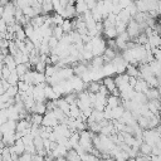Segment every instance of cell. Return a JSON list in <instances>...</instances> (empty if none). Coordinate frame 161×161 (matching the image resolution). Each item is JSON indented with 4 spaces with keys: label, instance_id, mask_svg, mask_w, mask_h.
<instances>
[{
    "label": "cell",
    "instance_id": "cell-11",
    "mask_svg": "<svg viewBox=\"0 0 161 161\" xmlns=\"http://www.w3.org/2000/svg\"><path fill=\"white\" fill-rule=\"evenodd\" d=\"M146 96H147L148 101L160 99V97H161V94H160V92H158V89H157V88H150V89H148V92L146 93Z\"/></svg>",
    "mask_w": 161,
    "mask_h": 161
},
{
    "label": "cell",
    "instance_id": "cell-22",
    "mask_svg": "<svg viewBox=\"0 0 161 161\" xmlns=\"http://www.w3.org/2000/svg\"><path fill=\"white\" fill-rule=\"evenodd\" d=\"M18 161H33V155L29 152H24L23 155L19 156Z\"/></svg>",
    "mask_w": 161,
    "mask_h": 161
},
{
    "label": "cell",
    "instance_id": "cell-4",
    "mask_svg": "<svg viewBox=\"0 0 161 161\" xmlns=\"http://www.w3.org/2000/svg\"><path fill=\"white\" fill-rule=\"evenodd\" d=\"M102 83H103V86L107 88V91L109 93H112L114 89H117V86L114 83V78H112V77H104Z\"/></svg>",
    "mask_w": 161,
    "mask_h": 161
},
{
    "label": "cell",
    "instance_id": "cell-23",
    "mask_svg": "<svg viewBox=\"0 0 161 161\" xmlns=\"http://www.w3.org/2000/svg\"><path fill=\"white\" fill-rule=\"evenodd\" d=\"M8 31V24L5 23V20L0 19V33H6Z\"/></svg>",
    "mask_w": 161,
    "mask_h": 161
},
{
    "label": "cell",
    "instance_id": "cell-16",
    "mask_svg": "<svg viewBox=\"0 0 161 161\" xmlns=\"http://www.w3.org/2000/svg\"><path fill=\"white\" fill-rule=\"evenodd\" d=\"M62 29L64 31V34H69L73 31V25H72V20L69 19H64L63 24H62Z\"/></svg>",
    "mask_w": 161,
    "mask_h": 161
},
{
    "label": "cell",
    "instance_id": "cell-3",
    "mask_svg": "<svg viewBox=\"0 0 161 161\" xmlns=\"http://www.w3.org/2000/svg\"><path fill=\"white\" fill-rule=\"evenodd\" d=\"M47 16H48V15H36V16H34V18L30 19V24H31L35 29H39L42 25L45 24Z\"/></svg>",
    "mask_w": 161,
    "mask_h": 161
},
{
    "label": "cell",
    "instance_id": "cell-18",
    "mask_svg": "<svg viewBox=\"0 0 161 161\" xmlns=\"http://www.w3.org/2000/svg\"><path fill=\"white\" fill-rule=\"evenodd\" d=\"M50 16H52V21H53V25H60V26H62V24H63V21H64V18H63L60 14H58V13H54V14H52Z\"/></svg>",
    "mask_w": 161,
    "mask_h": 161
},
{
    "label": "cell",
    "instance_id": "cell-12",
    "mask_svg": "<svg viewBox=\"0 0 161 161\" xmlns=\"http://www.w3.org/2000/svg\"><path fill=\"white\" fill-rule=\"evenodd\" d=\"M58 70H59V67H58V65H53V64H52V65H47L44 74H45L47 78H50V77H53Z\"/></svg>",
    "mask_w": 161,
    "mask_h": 161
},
{
    "label": "cell",
    "instance_id": "cell-30",
    "mask_svg": "<svg viewBox=\"0 0 161 161\" xmlns=\"http://www.w3.org/2000/svg\"><path fill=\"white\" fill-rule=\"evenodd\" d=\"M157 24H158V26H160V34H161V18H160V20L157 21Z\"/></svg>",
    "mask_w": 161,
    "mask_h": 161
},
{
    "label": "cell",
    "instance_id": "cell-28",
    "mask_svg": "<svg viewBox=\"0 0 161 161\" xmlns=\"http://www.w3.org/2000/svg\"><path fill=\"white\" fill-rule=\"evenodd\" d=\"M10 3V0H0V5L1 6H5L6 4H9Z\"/></svg>",
    "mask_w": 161,
    "mask_h": 161
},
{
    "label": "cell",
    "instance_id": "cell-31",
    "mask_svg": "<svg viewBox=\"0 0 161 161\" xmlns=\"http://www.w3.org/2000/svg\"><path fill=\"white\" fill-rule=\"evenodd\" d=\"M35 1H36V3H39V4H43V1H44V0H35Z\"/></svg>",
    "mask_w": 161,
    "mask_h": 161
},
{
    "label": "cell",
    "instance_id": "cell-24",
    "mask_svg": "<svg viewBox=\"0 0 161 161\" xmlns=\"http://www.w3.org/2000/svg\"><path fill=\"white\" fill-rule=\"evenodd\" d=\"M84 1H86V4H87V6H88L89 10L94 9L96 5H97V1H96V0H84Z\"/></svg>",
    "mask_w": 161,
    "mask_h": 161
},
{
    "label": "cell",
    "instance_id": "cell-19",
    "mask_svg": "<svg viewBox=\"0 0 161 161\" xmlns=\"http://www.w3.org/2000/svg\"><path fill=\"white\" fill-rule=\"evenodd\" d=\"M45 68H47V63H45L44 60L40 59V60L35 64L34 70H36V72H39V73H44V72H45Z\"/></svg>",
    "mask_w": 161,
    "mask_h": 161
},
{
    "label": "cell",
    "instance_id": "cell-17",
    "mask_svg": "<svg viewBox=\"0 0 161 161\" xmlns=\"http://www.w3.org/2000/svg\"><path fill=\"white\" fill-rule=\"evenodd\" d=\"M53 36L57 38L58 40H60L64 36V31L60 25H53Z\"/></svg>",
    "mask_w": 161,
    "mask_h": 161
},
{
    "label": "cell",
    "instance_id": "cell-13",
    "mask_svg": "<svg viewBox=\"0 0 161 161\" xmlns=\"http://www.w3.org/2000/svg\"><path fill=\"white\" fill-rule=\"evenodd\" d=\"M126 109L122 106H118L116 108H112V119H119Z\"/></svg>",
    "mask_w": 161,
    "mask_h": 161
},
{
    "label": "cell",
    "instance_id": "cell-5",
    "mask_svg": "<svg viewBox=\"0 0 161 161\" xmlns=\"http://www.w3.org/2000/svg\"><path fill=\"white\" fill-rule=\"evenodd\" d=\"M121 104H122V99H121L119 97L112 96V94H109V96L107 97V107H109V108H116V107H118V106H121Z\"/></svg>",
    "mask_w": 161,
    "mask_h": 161
},
{
    "label": "cell",
    "instance_id": "cell-9",
    "mask_svg": "<svg viewBox=\"0 0 161 161\" xmlns=\"http://www.w3.org/2000/svg\"><path fill=\"white\" fill-rule=\"evenodd\" d=\"M150 119L145 116H138L137 117V125L141 130H150Z\"/></svg>",
    "mask_w": 161,
    "mask_h": 161
},
{
    "label": "cell",
    "instance_id": "cell-2",
    "mask_svg": "<svg viewBox=\"0 0 161 161\" xmlns=\"http://www.w3.org/2000/svg\"><path fill=\"white\" fill-rule=\"evenodd\" d=\"M29 113H38V114H45L47 113V106L45 102H35L34 106L31 107V109L29 111Z\"/></svg>",
    "mask_w": 161,
    "mask_h": 161
},
{
    "label": "cell",
    "instance_id": "cell-25",
    "mask_svg": "<svg viewBox=\"0 0 161 161\" xmlns=\"http://www.w3.org/2000/svg\"><path fill=\"white\" fill-rule=\"evenodd\" d=\"M136 83H137V78H135V77H130V78H128V86H130L131 88H135Z\"/></svg>",
    "mask_w": 161,
    "mask_h": 161
},
{
    "label": "cell",
    "instance_id": "cell-27",
    "mask_svg": "<svg viewBox=\"0 0 161 161\" xmlns=\"http://www.w3.org/2000/svg\"><path fill=\"white\" fill-rule=\"evenodd\" d=\"M60 1V5L63 6V8H65L67 5H68V3H69V0H59Z\"/></svg>",
    "mask_w": 161,
    "mask_h": 161
},
{
    "label": "cell",
    "instance_id": "cell-7",
    "mask_svg": "<svg viewBox=\"0 0 161 161\" xmlns=\"http://www.w3.org/2000/svg\"><path fill=\"white\" fill-rule=\"evenodd\" d=\"M74 6H75V10H77V14H78V15H82V14H84L86 11L89 10L84 0H77L75 4H74Z\"/></svg>",
    "mask_w": 161,
    "mask_h": 161
},
{
    "label": "cell",
    "instance_id": "cell-1",
    "mask_svg": "<svg viewBox=\"0 0 161 161\" xmlns=\"http://www.w3.org/2000/svg\"><path fill=\"white\" fill-rule=\"evenodd\" d=\"M101 87H102V82H99V80H91L89 83H86V89H87V92H88V93H92V94L99 93Z\"/></svg>",
    "mask_w": 161,
    "mask_h": 161
},
{
    "label": "cell",
    "instance_id": "cell-21",
    "mask_svg": "<svg viewBox=\"0 0 161 161\" xmlns=\"http://www.w3.org/2000/svg\"><path fill=\"white\" fill-rule=\"evenodd\" d=\"M6 93H8L11 98H14V97L19 93V89H18V87H16V86H10V87L8 88V91H6Z\"/></svg>",
    "mask_w": 161,
    "mask_h": 161
},
{
    "label": "cell",
    "instance_id": "cell-15",
    "mask_svg": "<svg viewBox=\"0 0 161 161\" xmlns=\"http://www.w3.org/2000/svg\"><path fill=\"white\" fill-rule=\"evenodd\" d=\"M43 114H38V113H31L30 116V122L31 125H36V126H42L43 123Z\"/></svg>",
    "mask_w": 161,
    "mask_h": 161
},
{
    "label": "cell",
    "instance_id": "cell-14",
    "mask_svg": "<svg viewBox=\"0 0 161 161\" xmlns=\"http://www.w3.org/2000/svg\"><path fill=\"white\" fill-rule=\"evenodd\" d=\"M6 80L9 82L10 86H16V84H18V82L20 80V78H19V75H18V73H16L15 69L11 70V73H10V75H9V78H8Z\"/></svg>",
    "mask_w": 161,
    "mask_h": 161
},
{
    "label": "cell",
    "instance_id": "cell-26",
    "mask_svg": "<svg viewBox=\"0 0 161 161\" xmlns=\"http://www.w3.org/2000/svg\"><path fill=\"white\" fill-rule=\"evenodd\" d=\"M33 161H44V156H40L38 153L33 155Z\"/></svg>",
    "mask_w": 161,
    "mask_h": 161
},
{
    "label": "cell",
    "instance_id": "cell-6",
    "mask_svg": "<svg viewBox=\"0 0 161 161\" xmlns=\"http://www.w3.org/2000/svg\"><path fill=\"white\" fill-rule=\"evenodd\" d=\"M54 10L52 0H44L42 4V15H50V13Z\"/></svg>",
    "mask_w": 161,
    "mask_h": 161
},
{
    "label": "cell",
    "instance_id": "cell-10",
    "mask_svg": "<svg viewBox=\"0 0 161 161\" xmlns=\"http://www.w3.org/2000/svg\"><path fill=\"white\" fill-rule=\"evenodd\" d=\"M140 153L143 156H152V146L147 142H142L140 146Z\"/></svg>",
    "mask_w": 161,
    "mask_h": 161
},
{
    "label": "cell",
    "instance_id": "cell-8",
    "mask_svg": "<svg viewBox=\"0 0 161 161\" xmlns=\"http://www.w3.org/2000/svg\"><path fill=\"white\" fill-rule=\"evenodd\" d=\"M126 74L128 77H135V78H138L140 77V70L136 65L133 64H128L127 68H126Z\"/></svg>",
    "mask_w": 161,
    "mask_h": 161
},
{
    "label": "cell",
    "instance_id": "cell-20",
    "mask_svg": "<svg viewBox=\"0 0 161 161\" xmlns=\"http://www.w3.org/2000/svg\"><path fill=\"white\" fill-rule=\"evenodd\" d=\"M48 44H49V48H50V50H54V49L58 47V44H59V40H58L57 38H54V36H50V38H49V40H48Z\"/></svg>",
    "mask_w": 161,
    "mask_h": 161
},
{
    "label": "cell",
    "instance_id": "cell-32",
    "mask_svg": "<svg viewBox=\"0 0 161 161\" xmlns=\"http://www.w3.org/2000/svg\"><path fill=\"white\" fill-rule=\"evenodd\" d=\"M157 89H158V92H160V94H161V84L157 87Z\"/></svg>",
    "mask_w": 161,
    "mask_h": 161
},
{
    "label": "cell",
    "instance_id": "cell-29",
    "mask_svg": "<svg viewBox=\"0 0 161 161\" xmlns=\"http://www.w3.org/2000/svg\"><path fill=\"white\" fill-rule=\"evenodd\" d=\"M55 161H67V158L65 157H58V158H55Z\"/></svg>",
    "mask_w": 161,
    "mask_h": 161
}]
</instances>
